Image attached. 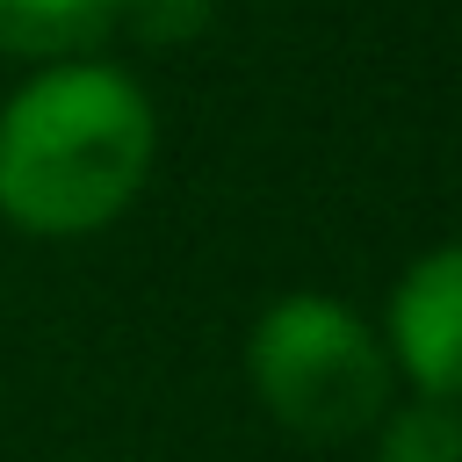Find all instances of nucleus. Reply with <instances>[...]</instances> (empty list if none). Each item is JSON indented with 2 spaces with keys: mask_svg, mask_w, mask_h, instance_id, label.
Listing matches in <instances>:
<instances>
[{
  "mask_svg": "<svg viewBox=\"0 0 462 462\" xmlns=\"http://www.w3.org/2000/svg\"><path fill=\"white\" fill-rule=\"evenodd\" d=\"M159 152L144 87L101 58H51L0 108V217L29 238L116 224Z\"/></svg>",
  "mask_w": 462,
  "mask_h": 462,
  "instance_id": "nucleus-1",
  "label": "nucleus"
},
{
  "mask_svg": "<svg viewBox=\"0 0 462 462\" xmlns=\"http://www.w3.org/2000/svg\"><path fill=\"white\" fill-rule=\"evenodd\" d=\"M245 375H253V397L267 404V419L303 440L368 433L390 411V383H397L375 325L318 289H296L260 310V325L245 339Z\"/></svg>",
  "mask_w": 462,
  "mask_h": 462,
  "instance_id": "nucleus-2",
  "label": "nucleus"
},
{
  "mask_svg": "<svg viewBox=\"0 0 462 462\" xmlns=\"http://www.w3.org/2000/svg\"><path fill=\"white\" fill-rule=\"evenodd\" d=\"M390 368L411 375L419 397H455L462 383V253L433 245L426 260L404 267L390 289V325L375 332Z\"/></svg>",
  "mask_w": 462,
  "mask_h": 462,
  "instance_id": "nucleus-3",
  "label": "nucleus"
},
{
  "mask_svg": "<svg viewBox=\"0 0 462 462\" xmlns=\"http://www.w3.org/2000/svg\"><path fill=\"white\" fill-rule=\"evenodd\" d=\"M375 462H462V411L455 397H411L375 419Z\"/></svg>",
  "mask_w": 462,
  "mask_h": 462,
  "instance_id": "nucleus-5",
  "label": "nucleus"
},
{
  "mask_svg": "<svg viewBox=\"0 0 462 462\" xmlns=\"http://www.w3.org/2000/svg\"><path fill=\"white\" fill-rule=\"evenodd\" d=\"M116 29V0H0V58H79Z\"/></svg>",
  "mask_w": 462,
  "mask_h": 462,
  "instance_id": "nucleus-4",
  "label": "nucleus"
},
{
  "mask_svg": "<svg viewBox=\"0 0 462 462\" xmlns=\"http://www.w3.org/2000/svg\"><path fill=\"white\" fill-rule=\"evenodd\" d=\"M209 14H217V0H116V29L137 36V43H152V51L195 43L209 29Z\"/></svg>",
  "mask_w": 462,
  "mask_h": 462,
  "instance_id": "nucleus-6",
  "label": "nucleus"
}]
</instances>
